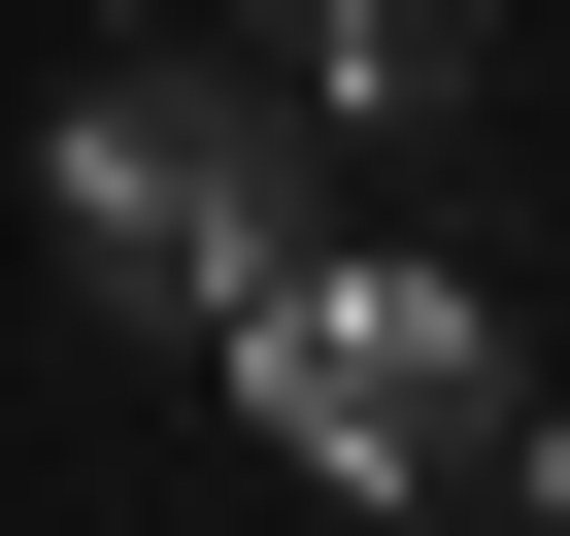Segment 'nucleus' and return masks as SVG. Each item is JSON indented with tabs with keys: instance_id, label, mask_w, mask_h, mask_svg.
<instances>
[{
	"instance_id": "f257e3e1",
	"label": "nucleus",
	"mask_w": 570,
	"mask_h": 536,
	"mask_svg": "<svg viewBox=\"0 0 570 536\" xmlns=\"http://www.w3.org/2000/svg\"><path fill=\"white\" fill-rule=\"evenodd\" d=\"M35 201H68V268H101L135 336H235L268 268H303V101H268V68H202V34H135V68L35 135Z\"/></svg>"
},
{
	"instance_id": "f03ea898",
	"label": "nucleus",
	"mask_w": 570,
	"mask_h": 536,
	"mask_svg": "<svg viewBox=\"0 0 570 536\" xmlns=\"http://www.w3.org/2000/svg\"><path fill=\"white\" fill-rule=\"evenodd\" d=\"M235 403H268V469H336V503H503V302H470V268H268V302H235Z\"/></svg>"
},
{
	"instance_id": "7ed1b4c3",
	"label": "nucleus",
	"mask_w": 570,
	"mask_h": 536,
	"mask_svg": "<svg viewBox=\"0 0 570 536\" xmlns=\"http://www.w3.org/2000/svg\"><path fill=\"white\" fill-rule=\"evenodd\" d=\"M470 34L503 0H268V101L303 135H403V101H470Z\"/></svg>"
},
{
	"instance_id": "20e7f679",
	"label": "nucleus",
	"mask_w": 570,
	"mask_h": 536,
	"mask_svg": "<svg viewBox=\"0 0 570 536\" xmlns=\"http://www.w3.org/2000/svg\"><path fill=\"white\" fill-rule=\"evenodd\" d=\"M503 536H570V403H537V436H503Z\"/></svg>"
}]
</instances>
